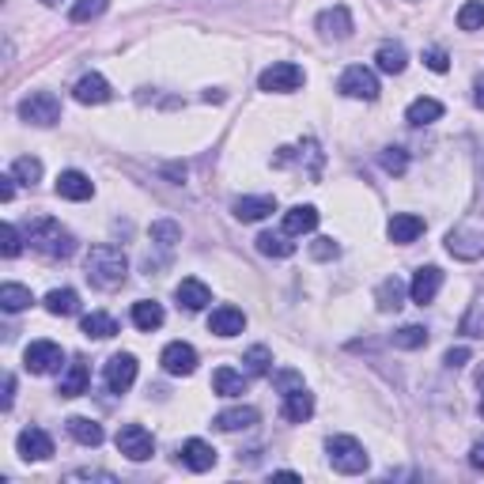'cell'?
Listing matches in <instances>:
<instances>
[{
	"label": "cell",
	"mask_w": 484,
	"mask_h": 484,
	"mask_svg": "<svg viewBox=\"0 0 484 484\" xmlns=\"http://www.w3.org/2000/svg\"><path fill=\"white\" fill-rule=\"evenodd\" d=\"M83 269H88V280L95 284V288L113 292V288H121L125 284V277H129V258H125V250L110 246V242H98V246L88 250Z\"/></svg>",
	"instance_id": "6da1fadb"
},
{
	"label": "cell",
	"mask_w": 484,
	"mask_h": 484,
	"mask_svg": "<svg viewBox=\"0 0 484 484\" xmlns=\"http://www.w3.org/2000/svg\"><path fill=\"white\" fill-rule=\"evenodd\" d=\"M27 242H31V250L46 254V258H61V262L76 254V235L53 216H35L27 223Z\"/></svg>",
	"instance_id": "7a4b0ae2"
},
{
	"label": "cell",
	"mask_w": 484,
	"mask_h": 484,
	"mask_svg": "<svg viewBox=\"0 0 484 484\" xmlns=\"http://www.w3.org/2000/svg\"><path fill=\"white\" fill-rule=\"evenodd\" d=\"M325 454H330V465L337 469V473H348V477L363 473L367 462H371L363 443L360 439H352V435H330L325 439Z\"/></svg>",
	"instance_id": "3957f363"
},
{
	"label": "cell",
	"mask_w": 484,
	"mask_h": 484,
	"mask_svg": "<svg viewBox=\"0 0 484 484\" xmlns=\"http://www.w3.org/2000/svg\"><path fill=\"white\" fill-rule=\"evenodd\" d=\"M303 80H307V73H303L299 65H292V61H277V65H269L265 73L258 76V88L269 91V95H292V91L303 88Z\"/></svg>",
	"instance_id": "277c9868"
},
{
	"label": "cell",
	"mask_w": 484,
	"mask_h": 484,
	"mask_svg": "<svg viewBox=\"0 0 484 484\" xmlns=\"http://www.w3.org/2000/svg\"><path fill=\"white\" fill-rule=\"evenodd\" d=\"M337 91L345 98L375 103V98H379V76L371 73V68H363V65H348L345 73H340V80H337Z\"/></svg>",
	"instance_id": "5b68a950"
},
{
	"label": "cell",
	"mask_w": 484,
	"mask_h": 484,
	"mask_svg": "<svg viewBox=\"0 0 484 484\" xmlns=\"http://www.w3.org/2000/svg\"><path fill=\"white\" fill-rule=\"evenodd\" d=\"M20 118L46 129V125L61 121V103H57L53 91H31V95H27L23 103H20Z\"/></svg>",
	"instance_id": "8992f818"
},
{
	"label": "cell",
	"mask_w": 484,
	"mask_h": 484,
	"mask_svg": "<svg viewBox=\"0 0 484 484\" xmlns=\"http://www.w3.org/2000/svg\"><path fill=\"white\" fill-rule=\"evenodd\" d=\"M307 167V178H322V163H325V155L318 148V140H303L299 148H280L273 155V167Z\"/></svg>",
	"instance_id": "52a82bcc"
},
{
	"label": "cell",
	"mask_w": 484,
	"mask_h": 484,
	"mask_svg": "<svg viewBox=\"0 0 484 484\" xmlns=\"http://www.w3.org/2000/svg\"><path fill=\"white\" fill-rule=\"evenodd\" d=\"M61 363H65V348L53 345V340H35L23 352V367L31 375H53V371H61Z\"/></svg>",
	"instance_id": "ba28073f"
},
{
	"label": "cell",
	"mask_w": 484,
	"mask_h": 484,
	"mask_svg": "<svg viewBox=\"0 0 484 484\" xmlns=\"http://www.w3.org/2000/svg\"><path fill=\"white\" fill-rule=\"evenodd\" d=\"M113 443H118V450L129 462H148L152 454H155V439H152V432L144 428V424H125Z\"/></svg>",
	"instance_id": "9c48e42d"
},
{
	"label": "cell",
	"mask_w": 484,
	"mask_h": 484,
	"mask_svg": "<svg viewBox=\"0 0 484 484\" xmlns=\"http://www.w3.org/2000/svg\"><path fill=\"white\" fill-rule=\"evenodd\" d=\"M160 363H163L167 375L186 379V375L197 371V352H193V345H186V340H170V345L163 348V355H160Z\"/></svg>",
	"instance_id": "30bf717a"
},
{
	"label": "cell",
	"mask_w": 484,
	"mask_h": 484,
	"mask_svg": "<svg viewBox=\"0 0 484 484\" xmlns=\"http://www.w3.org/2000/svg\"><path fill=\"white\" fill-rule=\"evenodd\" d=\"M447 254L458 262H480L484 258V231H469V227H458V231L447 235Z\"/></svg>",
	"instance_id": "8fae6325"
},
{
	"label": "cell",
	"mask_w": 484,
	"mask_h": 484,
	"mask_svg": "<svg viewBox=\"0 0 484 484\" xmlns=\"http://www.w3.org/2000/svg\"><path fill=\"white\" fill-rule=\"evenodd\" d=\"M137 382V355L118 352L106 360V390L110 394H125Z\"/></svg>",
	"instance_id": "7c38bea8"
},
{
	"label": "cell",
	"mask_w": 484,
	"mask_h": 484,
	"mask_svg": "<svg viewBox=\"0 0 484 484\" xmlns=\"http://www.w3.org/2000/svg\"><path fill=\"white\" fill-rule=\"evenodd\" d=\"M315 27H318V35L322 38H333V42H345L355 27H352V12L345 8V4H333V8H325L322 16L315 20Z\"/></svg>",
	"instance_id": "4fadbf2b"
},
{
	"label": "cell",
	"mask_w": 484,
	"mask_h": 484,
	"mask_svg": "<svg viewBox=\"0 0 484 484\" xmlns=\"http://www.w3.org/2000/svg\"><path fill=\"white\" fill-rule=\"evenodd\" d=\"M439 288H443V273H439L435 265H424V269H417V277H412L409 295L417 307H428V303H435Z\"/></svg>",
	"instance_id": "5bb4252c"
},
{
	"label": "cell",
	"mask_w": 484,
	"mask_h": 484,
	"mask_svg": "<svg viewBox=\"0 0 484 484\" xmlns=\"http://www.w3.org/2000/svg\"><path fill=\"white\" fill-rule=\"evenodd\" d=\"M280 417L288 424H307L315 417V394H307L303 386H295L284 394V405H280Z\"/></svg>",
	"instance_id": "9a60e30c"
},
{
	"label": "cell",
	"mask_w": 484,
	"mask_h": 484,
	"mask_svg": "<svg viewBox=\"0 0 484 484\" xmlns=\"http://www.w3.org/2000/svg\"><path fill=\"white\" fill-rule=\"evenodd\" d=\"M16 447H20V454H23L27 462H46V458H53V439L42 432V428H23L20 439H16Z\"/></svg>",
	"instance_id": "2e32d148"
},
{
	"label": "cell",
	"mask_w": 484,
	"mask_h": 484,
	"mask_svg": "<svg viewBox=\"0 0 484 484\" xmlns=\"http://www.w3.org/2000/svg\"><path fill=\"white\" fill-rule=\"evenodd\" d=\"M242 330H246V315H242L238 307L223 303V307L212 310V318H208V333H216V337H238Z\"/></svg>",
	"instance_id": "e0dca14e"
},
{
	"label": "cell",
	"mask_w": 484,
	"mask_h": 484,
	"mask_svg": "<svg viewBox=\"0 0 484 484\" xmlns=\"http://www.w3.org/2000/svg\"><path fill=\"white\" fill-rule=\"evenodd\" d=\"M91 193H95V182L83 170H61L57 175V197H65V201H88Z\"/></svg>",
	"instance_id": "ac0fdd59"
},
{
	"label": "cell",
	"mask_w": 484,
	"mask_h": 484,
	"mask_svg": "<svg viewBox=\"0 0 484 484\" xmlns=\"http://www.w3.org/2000/svg\"><path fill=\"white\" fill-rule=\"evenodd\" d=\"M231 212H235V220H242V223H258V220H265V216H273V212H277V197H269V193L238 197V201L231 205Z\"/></svg>",
	"instance_id": "d6986e66"
},
{
	"label": "cell",
	"mask_w": 484,
	"mask_h": 484,
	"mask_svg": "<svg viewBox=\"0 0 484 484\" xmlns=\"http://www.w3.org/2000/svg\"><path fill=\"white\" fill-rule=\"evenodd\" d=\"M73 95H76V103H83V106H103V103H110V98H113V88L98 73H88L73 88Z\"/></svg>",
	"instance_id": "ffe728a7"
},
{
	"label": "cell",
	"mask_w": 484,
	"mask_h": 484,
	"mask_svg": "<svg viewBox=\"0 0 484 484\" xmlns=\"http://www.w3.org/2000/svg\"><path fill=\"white\" fill-rule=\"evenodd\" d=\"M178 454H182V465L193 469V473H208V469L216 465V450H212V443H205V439H186Z\"/></svg>",
	"instance_id": "44dd1931"
},
{
	"label": "cell",
	"mask_w": 484,
	"mask_h": 484,
	"mask_svg": "<svg viewBox=\"0 0 484 484\" xmlns=\"http://www.w3.org/2000/svg\"><path fill=\"white\" fill-rule=\"evenodd\" d=\"M386 235H390V242H397V246H409V242H417L424 235V220L412 216V212H397V216L386 223Z\"/></svg>",
	"instance_id": "7402d4cb"
},
{
	"label": "cell",
	"mask_w": 484,
	"mask_h": 484,
	"mask_svg": "<svg viewBox=\"0 0 484 484\" xmlns=\"http://www.w3.org/2000/svg\"><path fill=\"white\" fill-rule=\"evenodd\" d=\"M175 299H178V307H186V310H205L212 303V292H208V284L205 280H197V277H186L175 288Z\"/></svg>",
	"instance_id": "603a6c76"
},
{
	"label": "cell",
	"mask_w": 484,
	"mask_h": 484,
	"mask_svg": "<svg viewBox=\"0 0 484 484\" xmlns=\"http://www.w3.org/2000/svg\"><path fill=\"white\" fill-rule=\"evenodd\" d=\"M318 227V208L315 205H295L284 212V223H280V231L284 235H307V231H315Z\"/></svg>",
	"instance_id": "cb8c5ba5"
},
{
	"label": "cell",
	"mask_w": 484,
	"mask_h": 484,
	"mask_svg": "<svg viewBox=\"0 0 484 484\" xmlns=\"http://www.w3.org/2000/svg\"><path fill=\"white\" fill-rule=\"evenodd\" d=\"M88 382H91L88 363L73 360V363H68V371H65V379H61V386H57V394H61V397H80V394H88Z\"/></svg>",
	"instance_id": "d4e9b609"
},
{
	"label": "cell",
	"mask_w": 484,
	"mask_h": 484,
	"mask_svg": "<svg viewBox=\"0 0 484 484\" xmlns=\"http://www.w3.org/2000/svg\"><path fill=\"white\" fill-rule=\"evenodd\" d=\"M258 424V409H250V405H238V409H223L220 417H216V428L220 432H246Z\"/></svg>",
	"instance_id": "484cf974"
},
{
	"label": "cell",
	"mask_w": 484,
	"mask_h": 484,
	"mask_svg": "<svg viewBox=\"0 0 484 484\" xmlns=\"http://www.w3.org/2000/svg\"><path fill=\"white\" fill-rule=\"evenodd\" d=\"M254 242H258V254H265V258H292L295 254L292 235H284V231H262Z\"/></svg>",
	"instance_id": "4316f807"
},
{
	"label": "cell",
	"mask_w": 484,
	"mask_h": 484,
	"mask_svg": "<svg viewBox=\"0 0 484 484\" xmlns=\"http://www.w3.org/2000/svg\"><path fill=\"white\" fill-rule=\"evenodd\" d=\"M68 435H73L80 447H98V443L106 439L103 424H95V420H88V417H68Z\"/></svg>",
	"instance_id": "83f0119b"
},
{
	"label": "cell",
	"mask_w": 484,
	"mask_h": 484,
	"mask_svg": "<svg viewBox=\"0 0 484 484\" xmlns=\"http://www.w3.org/2000/svg\"><path fill=\"white\" fill-rule=\"evenodd\" d=\"M375 61H379V68H382V73H390V76H402V73H405V65H409V53H405V46H402V42H386V46H379Z\"/></svg>",
	"instance_id": "f1b7e54d"
},
{
	"label": "cell",
	"mask_w": 484,
	"mask_h": 484,
	"mask_svg": "<svg viewBox=\"0 0 484 484\" xmlns=\"http://www.w3.org/2000/svg\"><path fill=\"white\" fill-rule=\"evenodd\" d=\"M439 118H443V103H439V98H412L409 110H405L409 125H432Z\"/></svg>",
	"instance_id": "f546056e"
},
{
	"label": "cell",
	"mask_w": 484,
	"mask_h": 484,
	"mask_svg": "<svg viewBox=\"0 0 484 484\" xmlns=\"http://www.w3.org/2000/svg\"><path fill=\"white\" fill-rule=\"evenodd\" d=\"M163 307L160 303H152V299H140V303H133V325L140 333H152V330H160L163 325Z\"/></svg>",
	"instance_id": "4dcf8cb0"
},
{
	"label": "cell",
	"mask_w": 484,
	"mask_h": 484,
	"mask_svg": "<svg viewBox=\"0 0 484 484\" xmlns=\"http://www.w3.org/2000/svg\"><path fill=\"white\" fill-rule=\"evenodd\" d=\"M80 330H83V337H95V340H110L113 333H118V322H113V318L106 315V310H91V315H83Z\"/></svg>",
	"instance_id": "1f68e13d"
},
{
	"label": "cell",
	"mask_w": 484,
	"mask_h": 484,
	"mask_svg": "<svg viewBox=\"0 0 484 484\" xmlns=\"http://www.w3.org/2000/svg\"><path fill=\"white\" fill-rule=\"evenodd\" d=\"M375 303H379V310H397L405 303V280L402 277H386L379 284V292H375Z\"/></svg>",
	"instance_id": "d6a6232c"
},
{
	"label": "cell",
	"mask_w": 484,
	"mask_h": 484,
	"mask_svg": "<svg viewBox=\"0 0 484 484\" xmlns=\"http://www.w3.org/2000/svg\"><path fill=\"white\" fill-rule=\"evenodd\" d=\"M212 390H216L220 397H238V394H246V375L231 371V367H216V375H212Z\"/></svg>",
	"instance_id": "836d02e7"
},
{
	"label": "cell",
	"mask_w": 484,
	"mask_h": 484,
	"mask_svg": "<svg viewBox=\"0 0 484 484\" xmlns=\"http://www.w3.org/2000/svg\"><path fill=\"white\" fill-rule=\"evenodd\" d=\"M35 303L31 288H23V284H0V307L8 310V315H20V310H27Z\"/></svg>",
	"instance_id": "e575fe53"
},
{
	"label": "cell",
	"mask_w": 484,
	"mask_h": 484,
	"mask_svg": "<svg viewBox=\"0 0 484 484\" xmlns=\"http://www.w3.org/2000/svg\"><path fill=\"white\" fill-rule=\"evenodd\" d=\"M46 310H50V315H57V318L76 315V310H80V295L73 288H53L46 295Z\"/></svg>",
	"instance_id": "d590c367"
},
{
	"label": "cell",
	"mask_w": 484,
	"mask_h": 484,
	"mask_svg": "<svg viewBox=\"0 0 484 484\" xmlns=\"http://www.w3.org/2000/svg\"><path fill=\"white\" fill-rule=\"evenodd\" d=\"M152 242H155V246H160L163 254H170V250H175L178 242H182V227H178L175 220H155V223H152Z\"/></svg>",
	"instance_id": "8d00e7d4"
},
{
	"label": "cell",
	"mask_w": 484,
	"mask_h": 484,
	"mask_svg": "<svg viewBox=\"0 0 484 484\" xmlns=\"http://www.w3.org/2000/svg\"><path fill=\"white\" fill-rule=\"evenodd\" d=\"M394 348H424V345H428V330H424V325H402V330H397L394 337Z\"/></svg>",
	"instance_id": "74e56055"
},
{
	"label": "cell",
	"mask_w": 484,
	"mask_h": 484,
	"mask_svg": "<svg viewBox=\"0 0 484 484\" xmlns=\"http://www.w3.org/2000/svg\"><path fill=\"white\" fill-rule=\"evenodd\" d=\"M12 178L23 182V186H35V182L42 178V163L35 160V155H20V160L12 163Z\"/></svg>",
	"instance_id": "f35d334b"
},
{
	"label": "cell",
	"mask_w": 484,
	"mask_h": 484,
	"mask_svg": "<svg viewBox=\"0 0 484 484\" xmlns=\"http://www.w3.org/2000/svg\"><path fill=\"white\" fill-rule=\"evenodd\" d=\"M458 27L462 31H484V0H465L458 12Z\"/></svg>",
	"instance_id": "ab89813d"
},
{
	"label": "cell",
	"mask_w": 484,
	"mask_h": 484,
	"mask_svg": "<svg viewBox=\"0 0 484 484\" xmlns=\"http://www.w3.org/2000/svg\"><path fill=\"white\" fill-rule=\"evenodd\" d=\"M242 363H246L250 375H269V367H273V352L265 345H254L246 355H242Z\"/></svg>",
	"instance_id": "60d3db41"
},
{
	"label": "cell",
	"mask_w": 484,
	"mask_h": 484,
	"mask_svg": "<svg viewBox=\"0 0 484 484\" xmlns=\"http://www.w3.org/2000/svg\"><path fill=\"white\" fill-rule=\"evenodd\" d=\"M106 4H110V0H76L68 16H73V23H91V20L103 16Z\"/></svg>",
	"instance_id": "b9f144b4"
},
{
	"label": "cell",
	"mask_w": 484,
	"mask_h": 484,
	"mask_svg": "<svg viewBox=\"0 0 484 484\" xmlns=\"http://www.w3.org/2000/svg\"><path fill=\"white\" fill-rule=\"evenodd\" d=\"M379 163H382L386 175H405V170H409V152L405 148H382Z\"/></svg>",
	"instance_id": "7bdbcfd3"
},
{
	"label": "cell",
	"mask_w": 484,
	"mask_h": 484,
	"mask_svg": "<svg viewBox=\"0 0 484 484\" xmlns=\"http://www.w3.org/2000/svg\"><path fill=\"white\" fill-rule=\"evenodd\" d=\"M462 333L465 337H484V299H477V303L469 307V315L462 318Z\"/></svg>",
	"instance_id": "ee69618b"
},
{
	"label": "cell",
	"mask_w": 484,
	"mask_h": 484,
	"mask_svg": "<svg viewBox=\"0 0 484 484\" xmlns=\"http://www.w3.org/2000/svg\"><path fill=\"white\" fill-rule=\"evenodd\" d=\"M337 254H340V246L333 238H315V242H310V258H315V262H333Z\"/></svg>",
	"instance_id": "f6af8a7d"
},
{
	"label": "cell",
	"mask_w": 484,
	"mask_h": 484,
	"mask_svg": "<svg viewBox=\"0 0 484 484\" xmlns=\"http://www.w3.org/2000/svg\"><path fill=\"white\" fill-rule=\"evenodd\" d=\"M0 238H4V258H20V250H23V238L16 231V223H4V231H0Z\"/></svg>",
	"instance_id": "bcb514c9"
},
{
	"label": "cell",
	"mask_w": 484,
	"mask_h": 484,
	"mask_svg": "<svg viewBox=\"0 0 484 484\" xmlns=\"http://www.w3.org/2000/svg\"><path fill=\"white\" fill-rule=\"evenodd\" d=\"M424 65H428L432 73H447V68H450V57H447V50L432 46V50H424Z\"/></svg>",
	"instance_id": "7dc6e473"
},
{
	"label": "cell",
	"mask_w": 484,
	"mask_h": 484,
	"mask_svg": "<svg viewBox=\"0 0 484 484\" xmlns=\"http://www.w3.org/2000/svg\"><path fill=\"white\" fill-rule=\"evenodd\" d=\"M68 480H106V484H113L118 477L106 473V469H73V473H68Z\"/></svg>",
	"instance_id": "c3c4849f"
},
{
	"label": "cell",
	"mask_w": 484,
	"mask_h": 484,
	"mask_svg": "<svg viewBox=\"0 0 484 484\" xmlns=\"http://www.w3.org/2000/svg\"><path fill=\"white\" fill-rule=\"evenodd\" d=\"M273 382H277V386H280L284 394L295 390V386H303V379H299L295 371H280V375H273Z\"/></svg>",
	"instance_id": "681fc988"
},
{
	"label": "cell",
	"mask_w": 484,
	"mask_h": 484,
	"mask_svg": "<svg viewBox=\"0 0 484 484\" xmlns=\"http://www.w3.org/2000/svg\"><path fill=\"white\" fill-rule=\"evenodd\" d=\"M465 360H469V348H450V352L443 355V363L450 367V371H458V367H462Z\"/></svg>",
	"instance_id": "f907efd6"
},
{
	"label": "cell",
	"mask_w": 484,
	"mask_h": 484,
	"mask_svg": "<svg viewBox=\"0 0 484 484\" xmlns=\"http://www.w3.org/2000/svg\"><path fill=\"white\" fill-rule=\"evenodd\" d=\"M12 197H16V178H12V175H4V178H0V201H12Z\"/></svg>",
	"instance_id": "816d5d0a"
},
{
	"label": "cell",
	"mask_w": 484,
	"mask_h": 484,
	"mask_svg": "<svg viewBox=\"0 0 484 484\" xmlns=\"http://www.w3.org/2000/svg\"><path fill=\"white\" fill-rule=\"evenodd\" d=\"M469 465L484 469V443H473V450H469Z\"/></svg>",
	"instance_id": "f5cc1de1"
},
{
	"label": "cell",
	"mask_w": 484,
	"mask_h": 484,
	"mask_svg": "<svg viewBox=\"0 0 484 484\" xmlns=\"http://www.w3.org/2000/svg\"><path fill=\"white\" fill-rule=\"evenodd\" d=\"M12 402H16V379H4V409H12Z\"/></svg>",
	"instance_id": "db71d44e"
},
{
	"label": "cell",
	"mask_w": 484,
	"mask_h": 484,
	"mask_svg": "<svg viewBox=\"0 0 484 484\" xmlns=\"http://www.w3.org/2000/svg\"><path fill=\"white\" fill-rule=\"evenodd\" d=\"M473 103H477V106L484 110V76L477 80V88H473Z\"/></svg>",
	"instance_id": "11a10c76"
},
{
	"label": "cell",
	"mask_w": 484,
	"mask_h": 484,
	"mask_svg": "<svg viewBox=\"0 0 484 484\" xmlns=\"http://www.w3.org/2000/svg\"><path fill=\"white\" fill-rule=\"evenodd\" d=\"M477 386L484 390V367H480V375H477Z\"/></svg>",
	"instance_id": "9f6ffc18"
},
{
	"label": "cell",
	"mask_w": 484,
	"mask_h": 484,
	"mask_svg": "<svg viewBox=\"0 0 484 484\" xmlns=\"http://www.w3.org/2000/svg\"><path fill=\"white\" fill-rule=\"evenodd\" d=\"M42 4H50V8H57V4H61V0H42Z\"/></svg>",
	"instance_id": "6f0895ef"
},
{
	"label": "cell",
	"mask_w": 484,
	"mask_h": 484,
	"mask_svg": "<svg viewBox=\"0 0 484 484\" xmlns=\"http://www.w3.org/2000/svg\"><path fill=\"white\" fill-rule=\"evenodd\" d=\"M480 178H484V152H480Z\"/></svg>",
	"instance_id": "680465c9"
},
{
	"label": "cell",
	"mask_w": 484,
	"mask_h": 484,
	"mask_svg": "<svg viewBox=\"0 0 484 484\" xmlns=\"http://www.w3.org/2000/svg\"><path fill=\"white\" fill-rule=\"evenodd\" d=\"M480 417H484V397H480Z\"/></svg>",
	"instance_id": "91938a15"
}]
</instances>
